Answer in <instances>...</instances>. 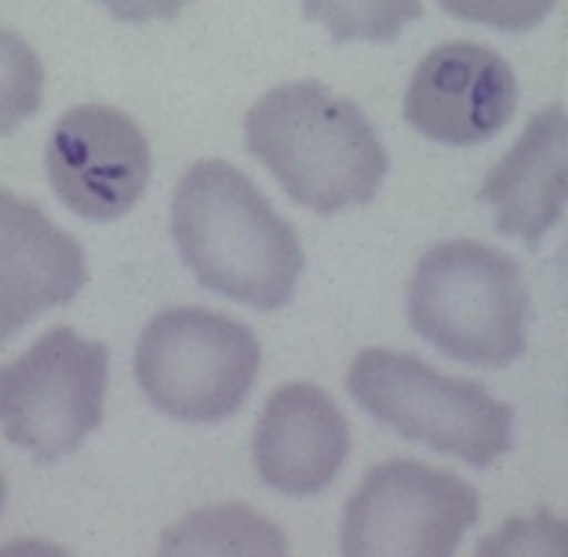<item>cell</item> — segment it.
I'll return each mask as SVG.
<instances>
[{"instance_id":"cell-1","label":"cell","mask_w":568,"mask_h":557,"mask_svg":"<svg viewBox=\"0 0 568 557\" xmlns=\"http://www.w3.org/2000/svg\"><path fill=\"white\" fill-rule=\"evenodd\" d=\"M175 249L201 288L281 310L303 274V244L263 190L230 161H197L172 198Z\"/></svg>"},{"instance_id":"cell-2","label":"cell","mask_w":568,"mask_h":557,"mask_svg":"<svg viewBox=\"0 0 568 557\" xmlns=\"http://www.w3.org/2000/svg\"><path fill=\"white\" fill-rule=\"evenodd\" d=\"M244 139L281 190L317 215L368 204L390 168L365 110L317 81L266 92L244 117Z\"/></svg>"},{"instance_id":"cell-3","label":"cell","mask_w":568,"mask_h":557,"mask_svg":"<svg viewBox=\"0 0 568 557\" xmlns=\"http://www.w3.org/2000/svg\"><path fill=\"white\" fill-rule=\"evenodd\" d=\"M528 288L518 263L477 241L430 249L408 284V325L442 354L507 368L525 354Z\"/></svg>"},{"instance_id":"cell-4","label":"cell","mask_w":568,"mask_h":557,"mask_svg":"<svg viewBox=\"0 0 568 557\" xmlns=\"http://www.w3.org/2000/svg\"><path fill=\"white\" fill-rule=\"evenodd\" d=\"M346 391L405 442L430 445L470 466H488L514 448V408L481 383L452 379L402 350L372 346L354 357Z\"/></svg>"},{"instance_id":"cell-5","label":"cell","mask_w":568,"mask_h":557,"mask_svg":"<svg viewBox=\"0 0 568 557\" xmlns=\"http://www.w3.org/2000/svg\"><path fill=\"white\" fill-rule=\"evenodd\" d=\"M263 350L255 332L204 306L161 310L135 350V379L153 408L183 423L230 419L248 401Z\"/></svg>"},{"instance_id":"cell-6","label":"cell","mask_w":568,"mask_h":557,"mask_svg":"<svg viewBox=\"0 0 568 557\" xmlns=\"http://www.w3.org/2000/svg\"><path fill=\"white\" fill-rule=\"evenodd\" d=\"M106 383V346L73 328H51L26 354L0 365V431L37 463H55L102 423Z\"/></svg>"},{"instance_id":"cell-7","label":"cell","mask_w":568,"mask_h":557,"mask_svg":"<svg viewBox=\"0 0 568 557\" xmlns=\"http://www.w3.org/2000/svg\"><path fill=\"white\" fill-rule=\"evenodd\" d=\"M481 499L456 474L416 459L376 466L346 503L339 547L351 557H445L477 525Z\"/></svg>"},{"instance_id":"cell-8","label":"cell","mask_w":568,"mask_h":557,"mask_svg":"<svg viewBox=\"0 0 568 557\" xmlns=\"http://www.w3.org/2000/svg\"><path fill=\"white\" fill-rule=\"evenodd\" d=\"M44 168L55 198L73 215L110 223L132 212L150 186V142L124 110L88 102L51 128Z\"/></svg>"},{"instance_id":"cell-9","label":"cell","mask_w":568,"mask_h":557,"mask_svg":"<svg viewBox=\"0 0 568 557\" xmlns=\"http://www.w3.org/2000/svg\"><path fill=\"white\" fill-rule=\"evenodd\" d=\"M518 110V77L499 51L452 41L426 55L405 92V121L445 146L499 135Z\"/></svg>"},{"instance_id":"cell-10","label":"cell","mask_w":568,"mask_h":557,"mask_svg":"<svg viewBox=\"0 0 568 557\" xmlns=\"http://www.w3.org/2000/svg\"><path fill=\"white\" fill-rule=\"evenodd\" d=\"M88 281L81 241L19 193L0 190V343L51 306H67Z\"/></svg>"},{"instance_id":"cell-11","label":"cell","mask_w":568,"mask_h":557,"mask_svg":"<svg viewBox=\"0 0 568 557\" xmlns=\"http://www.w3.org/2000/svg\"><path fill=\"white\" fill-rule=\"evenodd\" d=\"M263 485L284 496H317L351 456V423L314 383H284L270 394L252 442Z\"/></svg>"},{"instance_id":"cell-12","label":"cell","mask_w":568,"mask_h":557,"mask_svg":"<svg viewBox=\"0 0 568 557\" xmlns=\"http://www.w3.org/2000/svg\"><path fill=\"white\" fill-rule=\"evenodd\" d=\"M477 198L496 212L503 233L525 244L544 241L568 209V110H539L507 158L485 175Z\"/></svg>"},{"instance_id":"cell-13","label":"cell","mask_w":568,"mask_h":557,"mask_svg":"<svg viewBox=\"0 0 568 557\" xmlns=\"http://www.w3.org/2000/svg\"><path fill=\"white\" fill-rule=\"evenodd\" d=\"M306 19L321 22L332 41H394L423 16L419 0H303Z\"/></svg>"},{"instance_id":"cell-14","label":"cell","mask_w":568,"mask_h":557,"mask_svg":"<svg viewBox=\"0 0 568 557\" xmlns=\"http://www.w3.org/2000/svg\"><path fill=\"white\" fill-rule=\"evenodd\" d=\"M44 102V62L16 30L0 26V135H11Z\"/></svg>"},{"instance_id":"cell-15","label":"cell","mask_w":568,"mask_h":557,"mask_svg":"<svg viewBox=\"0 0 568 557\" xmlns=\"http://www.w3.org/2000/svg\"><path fill=\"white\" fill-rule=\"evenodd\" d=\"M448 16L493 26L503 33H525L544 22L558 0H437Z\"/></svg>"},{"instance_id":"cell-16","label":"cell","mask_w":568,"mask_h":557,"mask_svg":"<svg viewBox=\"0 0 568 557\" xmlns=\"http://www.w3.org/2000/svg\"><path fill=\"white\" fill-rule=\"evenodd\" d=\"M99 4L121 22H150V19H175L190 0H99Z\"/></svg>"},{"instance_id":"cell-17","label":"cell","mask_w":568,"mask_h":557,"mask_svg":"<svg viewBox=\"0 0 568 557\" xmlns=\"http://www.w3.org/2000/svg\"><path fill=\"white\" fill-rule=\"evenodd\" d=\"M4 499H8V488H4V474H0V514H4Z\"/></svg>"}]
</instances>
